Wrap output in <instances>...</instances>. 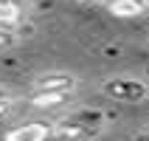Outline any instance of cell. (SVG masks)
Returning a JSON list of instances; mask_svg holds the SVG:
<instances>
[{
  "instance_id": "7a4b0ae2",
  "label": "cell",
  "mask_w": 149,
  "mask_h": 141,
  "mask_svg": "<svg viewBox=\"0 0 149 141\" xmlns=\"http://www.w3.org/2000/svg\"><path fill=\"white\" fill-rule=\"evenodd\" d=\"M101 93L113 102H143L146 99V82L143 79H135V76H110L99 85Z\"/></svg>"
},
{
  "instance_id": "9c48e42d",
  "label": "cell",
  "mask_w": 149,
  "mask_h": 141,
  "mask_svg": "<svg viewBox=\"0 0 149 141\" xmlns=\"http://www.w3.org/2000/svg\"><path fill=\"white\" fill-rule=\"evenodd\" d=\"M0 102H11V93L3 90V88H0Z\"/></svg>"
},
{
  "instance_id": "3957f363",
  "label": "cell",
  "mask_w": 149,
  "mask_h": 141,
  "mask_svg": "<svg viewBox=\"0 0 149 141\" xmlns=\"http://www.w3.org/2000/svg\"><path fill=\"white\" fill-rule=\"evenodd\" d=\"M79 79L68 71H48V74H40L34 79V90H62V93H73Z\"/></svg>"
},
{
  "instance_id": "5b68a950",
  "label": "cell",
  "mask_w": 149,
  "mask_h": 141,
  "mask_svg": "<svg viewBox=\"0 0 149 141\" xmlns=\"http://www.w3.org/2000/svg\"><path fill=\"white\" fill-rule=\"evenodd\" d=\"M28 14V3L25 0H0V25L17 28Z\"/></svg>"
},
{
  "instance_id": "8fae6325",
  "label": "cell",
  "mask_w": 149,
  "mask_h": 141,
  "mask_svg": "<svg viewBox=\"0 0 149 141\" xmlns=\"http://www.w3.org/2000/svg\"><path fill=\"white\" fill-rule=\"evenodd\" d=\"M79 3H99V0H79Z\"/></svg>"
},
{
  "instance_id": "8992f818",
  "label": "cell",
  "mask_w": 149,
  "mask_h": 141,
  "mask_svg": "<svg viewBox=\"0 0 149 141\" xmlns=\"http://www.w3.org/2000/svg\"><path fill=\"white\" fill-rule=\"evenodd\" d=\"M107 11L113 17H121V20L141 17L146 11V0H107Z\"/></svg>"
},
{
  "instance_id": "277c9868",
  "label": "cell",
  "mask_w": 149,
  "mask_h": 141,
  "mask_svg": "<svg viewBox=\"0 0 149 141\" xmlns=\"http://www.w3.org/2000/svg\"><path fill=\"white\" fill-rule=\"evenodd\" d=\"M48 138H51V124H42V121L17 124L3 135V141H48Z\"/></svg>"
},
{
  "instance_id": "6da1fadb",
  "label": "cell",
  "mask_w": 149,
  "mask_h": 141,
  "mask_svg": "<svg viewBox=\"0 0 149 141\" xmlns=\"http://www.w3.org/2000/svg\"><path fill=\"white\" fill-rule=\"evenodd\" d=\"M104 130V116L99 110H79L65 121L51 127V138L59 141H90Z\"/></svg>"
},
{
  "instance_id": "52a82bcc",
  "label": "cell",
  "mask_w": 149,
  "mask_h": 141,
  "mask_svg": "<svg viewBox=\"0 0 149 141\" xmlns=\"http://www.w3.org/2000/svg\"><path fill=\"white\" fill-rule=\"evenodd\" d=\"M68 96H70V93H62V90H34L31 96H28V105L37 107V110H48V107L62 105Z\"/></svg>"
},
{
  "instance_id": "ba28073f",
  "label": "cell",
  "mask_w": 149,
  "mask_h": 141,
  "mask_svg": "<svg viewBox=\"0 0 149 141\" xmlns=\"http://www.w3.org/2000/svg\"><path fill=\"white\" fill-rule=\"evenodd\" d=\"M23 40V34L17 31V28H6V25H0V51H11L20 45Z\"/></svg>"
},
{
  "instance_id": "30bf717a",
  "label": "cell",
  "mask_w": 149,
  "mask_h": 141,
  "mask_svg": "<svg viewBox=\"0 0 149 141\" xmlns=\"http://www.w3.org/2000/svg\"><path fill=\"white\" fill-rule=\"evenodd\" d=\"M8 105H11V102H0V116H3V113L8 110Z\"/></svg>"
}]
</instances>
